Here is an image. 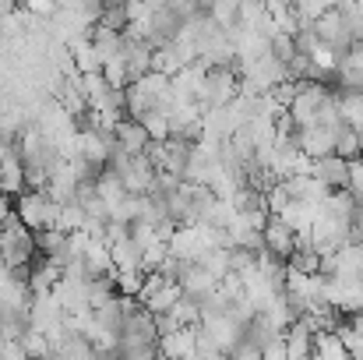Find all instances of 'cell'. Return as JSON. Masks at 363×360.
<instances>
[{
	"mask_svg": "<svg viewBox=\"0 0 363 360\" xmlns=\"http://www.w3.org/2000/svg\"><path fill=\"white\" fill-rule=\"evenodd\" d=\"M89 36H92V46H96V53H99L103 64L113 60V57H123V46H127V36L123 32H113L106 25H96Z\"/></svg>",
	"mask_w": 363,
	"mask_h": 360,
	"instance_id": "obj_20",
	"label": "cell"
},
{
	"mask_svg": "<svg viewBox=\"0 0 363 360\" xmlns=\"http://www.w3.org/2000/svg\"><path fill=\"white\" fill-rule=\"evenodd\" d=\"M264 251H272L282 261L293 258V251H296V230L282 216H272L268 219V227H264Z\"/></svg>",
	"mask_w": 363,
	"mask_h": 360,
	"instance_id": "obj_9",
	"label": "cell"
},
{
	"mask_svg": "<svg viewBox=\"0 0 363 360\" xmlns=\"http://www.w3.org/2000/svg\"><path fill=\"white\" fill-rule=\"evenodd\" d=\"M328 96H332V89L325 82H300L296 99L289 103V117L296 120V127H311L321 114V107L328 103Z\"/></svg>",
	"mask_w": 363,
	"mask_h": 360,
	"instance_id": "obj_6",
	"label": "cell"
},
{
	"mask_svg": "<svg viewBox=\"0 0 363 360\" xmlns=\"http://www.w3.org/2000/svg\"><path fill=\"white\" fill-rule=\"evenodd\" d=\"M268 53L279 60V64H289L300 50H296V39L293 36H286V32H275L272 39H268Z\"/></svg>",
	"mask_w": 363,
	"mask_h": 360,
	"instance_id": "obj_31",
	"label": "cell"
},
{
	"mask_svg": "<svg viewBox=\"0 0 363 360\" xmlns=\"http://www.w3.org/2000/svg\"><path fill=\"white\" fill-rule=\"evenodd\" d=\"M96 195L103 198V205L110 209V216H113V209H121V202L127 198V187H123V180L106 166L99 177H96Z\"/></svg>",
	"mask_w": 363,
	"mask_h": 360,
	"instance_id": "obj_21",
	"label": "cell"
},
{
	"mask_svg": "<svg viewBox=\"0 0 363 360\" xmlns=\"http://www.w3.org/2000/svg\"><path fill=\"white\" fill-rule=\"evenodd\" d=\"M286 187H289V195L296 198V202H307V205H325V198L332 195L318 177H311V173H293V177H286Z\"/></svg>",
	"mask_w": 363,
	"mask_h": 360,
	"instance_id": "obj_13",
	"label": "cell"
},
{
	"mask_svg": "<svg viewBox=\"0 0 363 360\" xmlns=\"http://www.w3.org/2000/svg\"><path fill=\"white\" fill-rule=\"evenodd\" d=\"M184 67H187V57L180 53V46H177V43L159 46V50H155V57H152V71H162V75H169V78H177Z\"/></svg>",
	"mask_w": 363,
	"mask_h": 360,
	"instance_id": "obj_23",
	"label": "cell"
},
{
	"mask_svg": "<svg viewBox=\"0 0 363 360\" xmlns=\"http://www.w3.org/2000/svg\"><path fill=\"white\" fill-rule=\"evenodd\" d=\"M113 279H117V293L121 297H138L141 283H145V272H113Z\"/></svg>",
	"mask_w": 363,
	"mask_h": 360,
	"instance_id": "obj_33",
	"label": "cell"
},
{
	"mask_svg": "<svg viewBox=\"0 0 363 360\" xmlns=\"http://www.w3.org/2000/svg\"><path fill=\"white\" fill-rule=\"evenodd\" d=\"M152 57H155V46H152V43H145V39H127V46H123V60H127L134 82L145 78V75L152 71Z\"/></svg>",
	"mask_w": 363,
	"mask_h": 360,
	"instance_id": "obj_18",
	"label": "cell"
},
{
	"mask_svg": "<svg viewBox=\"0 0 363 360\" xmlns=\"http://www.w3.org/2000/svg\"><path fill=\"white\" fill-rule=\"evenodd\" d=\"M110 254H113V268L117 272H145L141 268V247L130 240V234L110 244Z\"/></svg>",
	"mask_w": 363,
	"mask_h": 360,
	"instance_id": "obj_22",
	"label": "cell"
},
{
	"mask_svg": "<svg viewBox=\"0 0 363 360\" xmlns=\"http://www.w3.org/2000/svg\"><path fill=\"white\" fill-rule=\"evenodd\" d=\"M360 247H363V240H360Z\"/></svg>",
	"mask_w": 363,
	"mask_h": 360,
	"instance_id": "obj_39",
	"label": "cell"
},
{
	"mask_svg": "<svg viewBox=\"0 0 363 360\" xmlns=\"http://www.w3.org/2000/svg\"><path fill=\"white\" fill-rule=\"evenodd\" d=\"M67 50H71L74 67H78L82 75L103 71V60H99V53H96V46H92V36H89V32H85V36H71V39H67Z\"/></svg>",
	"mask_w": 363,
	"mask_h": 360,
	"instance_id": "obj_17",
	"label": "cell"
},
{
	"mask_svg": "<svg viewBox=\"0 0 363 360\" xmlns=\"http://www.w3.org/2000/svg\"><path fill=\"white\" fill-rule=\"evenodd\" d=\"M296 141H300L303 156H311V159H321V156H332L335 152V131L332 127H321V124L300 127L296 131Z\"/></svg>",
	"mask_w": 363,
	"mask_h": 360,
	"instance_id": "obj_10",
	"label": "cell"
},
{
	"mask_svg": "<svg viewBox=\"0 0 363 360\" xmlns=\"http://www.w3.org/2000/svg\"><path fill=\"white\" fill-rule=\"evenodd\" d=\"M314 36H318V43L328 46L335 57H342V53H350V50L357 46V39H353V32H350V25H346V18H342L339 7H328L321 18H314Z\"/></svg>",
	"mask_w": 363,
	"mask_h": 360,
	"instance_id": "obj_5",
	"label": "cell"
},
{
	"mask_svg": "<svg viewBox=\"0 0 363 360\" xmlns=\"http://www.w3.org/2000/svg\"><path fill=\"white\" fill-rule=\"evenodd\" d=\"M240 67H208L205 75V89H201V110L212 107H233L240 99Z\"/></svg>",
	"mask_w": 363,
	"mask_h": 360,
	"instance_id": "obj_4",
	"label": "cell"
},
{
	"mask_svg": "<svg viewBox=\"0 0 363 360\" xmlns=\"http://www.w3.org/2000/svg\"><path fill=\"white\" fill-rule=\"evenodd\" d=\"M282 343H286L289 360H311L314 357V329H311L303 318L293 322V325L282 332Z\"/></svg>",
	"mask_w": 363,
	"mask_h": 360,
	"instance_id": "obj_15",
	"label": "cell"
},
{
	"mask_svg": "<svg viewBox=\"0 0 363 360\" xmlns=\"http://www.w3.org/2000/svg\"><path fill=\"white\" fill-rule=\"evenodd\" d=\"M219 276L216 272H208L201 261H184V268H180V286H184V293H191V297H198V300H205L208 293H216L219 290Z\"/></svg>",
	"mask_w": 363,
	"mask_h": 360,
	"instance_id": "obj_8",
	"label": "cell"
},
{
	"mask_svg": "<svg viewBox=\"0 0 363 360\" xmlns=\"http://www.w3.org/2000/svg\"><path fill=\"white\" fill-rule=\"evenodd\" d=\"M21 347H25V357H28V360H46V357H53V347H50L46 332H39V329H32V325H28V332L21 336Z\"/></svg>",
	"mask_w": 363,
	"mask_h": 360,
	"instance_id": "obj_28",
	"label": "cell"
},
{
	"mask_svg": "<svg viewBox=\"0 0 363 360\" xmlns=\"http://www.w3.org/2000/svg\"><path fill=\"white\" fill-rule=\"evenodd\" d=\"M335 82H339L342 89H363V43H357L350 53L339 57Z\"/></svg>",
	"mask_w": 363,
	"mask_h": 360,
	"instance_id": "obj_16",
	"label": "cell"
},
{
	"mask_svg": "<svg viewBox=\"0 0 363 360\" xmlns=\"http://www.w3.org/2000/svg\"><path fill=\"white\" fill-rule=\"evenodd\" d=\"M180 297H184V286H180V283H166V286H162V290H155L141 307H145V311H152V315L159 318V315H169V311L177 307V300H180Z\"/></svg>",
	"mask_w": 363,
	"mask_h": 360,
	"instance_id": "obj_24",
	"label": "cell"
},
{
	"mask_svg": "<svg viewBox=\"0 0 363 360\" xmlns=\"http://www.w3.org/2000/svg\"><path fill=\"white\" fill-rule=\"evenodd\" d=\"M350 163L346 156H321V159H311V177H318L328 191H342L350 187Z\"/></svg>",
	"mask_w": 363,
	"mask_h": 360,
	"instance_id": "obj_7",
	"label": "cell"
},
{
	"mask_svg": "<svg viewBox=\"0 0 363 360\" xmlns=\"http://www.w3.org/2000/svg\"><path fill=\"white\" fill-rule=\"evenodd\" d=\"M159 354L169 360H191L194 357V350H198V339H194V325L191 329H177V332H166V336H159Z\"/></svg>",
	"mask_w": 363,
	"mask_h": 360,
	"instance_id": "obj_14",
	"label": "cell"
},
{
	"mask_svg": "<svg viewBox=\"0 0 363 360\" xmlns=\"http://www.w3.org/2000/svg\"><path fill=\"white\" fill-rule=\"evenodd\" d=\"M141 124H145V131H148V138H152V141H166V138L173 134V127H169V114H166V110L148 114Z\"/></svg>",
	"mask_w": 363,
	"mask_h": 360,
	"instance_id": "obj_32",
	"label": "cell"
},
{
	"mask_svg": "<svg viewBox=\"0 0 363 360\" xmlns=\"http://www.w3.org/2000/svg\"><path fill=\"white\" fill-rule=\"evenodd\" d=\"M99 25H106L113 32H127V25H130V4L127 0H106Z\"/></svg>",
	"mask_w": 363,
	"mask_h": 360,
	"instance_id": "obj_27",
	"label": "cell"
},
{
	"mask_svg": "<svg viewBox=\"0 0 363 360\" xmlns=\"http://www.w3.org/2000/svg\"><path fill=\"white\" fill-rule=\"evenodd\" d=\"M201 4V14H208L219 28L233 32L240 25V0H198Z\"/></svg>",
	"mask_w": 363,
	"mask_h": 360,
	"instance_id": "obj_19",
	"label": "cell"
},
{
	"mask_svg": "<svg viewBox=\"0 0 363 360\" xmlns=\"http://www.w3.org/2000/svg\"><path fill=\"white\" fill-rule=\"evenodd\" d=\"M106 166L123 180L127 195H152V191H155L159 166H155L148 156H127V152H121V148H113Z\"/></svg>",
	"mask_w": 363,
	"mask_h": 360,
	"instance_id": "obj_1",
	"label": "cell"
},
{
	"mask_svg": "<svg viewBox=\"0 0 363 360\" xmlns=\"http://www.w3.org/2000/svg\"><path fill=\"white\" fill-rule=\"evenodd\" d=\"M0 360H28L18 339H0Z\"/></svg>",
	"mask_w": 363,
	"mask_h": 360,
	"instance_id": "obj_36",
	"label": "cell"
},
{
	"mask_svg": "<svg viewBox=\"0 0 363 360\" xmlns=\"http://www.w3.org/2000/svg\"><path fill=\"white\" fill-rule=\"evenodd\" d=\"M35 258H39L35 234H32L18 216L4 219V223H0V261H7L11 268H18V265H32Z\"/></svg>",
	"mask_w": 363,
	"mask_h": 360,
	"instance_id": "obj_2",
	"label": "cell"
},
{
	"mask_svg": "<svg viewBox=\"0 0 363 360\" xmlns=\"http://www.w3.org/2000/svg\"><path fill=\"white\" fill-rule=\"evenodd\" d=\"M0 191L7 198H18V195L28 191V170H25V163H21L18 152H11L7 159H0Z\"/></svg>",
	"mask_w": 363,
	"mask_h": 360,
	"instance_id": "obj_12",
	"label": "cell"
},
{
	"mask_svg": "<svg viewBox=\"0 0 363 360\" xmlns=\"http://www.w3.org/2000/svg\"><path fill=\"white\" fill-rule=\"evenodd\" d=\"M339 110H342L346 124H353L357 131H363V89H342L339 92Z\"/></svg>",
	"mask_w": 363,
	"mask_h": 360,
	"instance_id": "obj_25",
	"label": "cell"
},
{
	"mask_svg": "<svg viewBox=\"0 0 363 360\" xmlns=\"http://www.w3.org/2000/svg\"><path fill=\"white\" fill-rule=\"evenodd\" d=\"M335 156H346V159H363V141L360 131L353 124H342L335 131Z\"/></svg>",
	"mask_w": 363,
	"mask_h": 360,
	"instance_id": "obj_26",
	"label": "cell"
},
{
	"mask_svg": "<svg viewBox=\"0 0 363 360\" xmlns=\"http://www.w3.org/2000/svg\"><path fill=\"white\" fill-rule=\"evenodd\" d=\"M103 78H106V85L110 89H117V92H123L134 78H130V67H127V60L123 57H113V60H106L103 64Z\"/></svg>",
	"mask_w": 363,
	"mask_h": 360,
	"instance_id": "obj_29",
	"label": "cell"
},
{
	"mask_svg": "<svg viewBox=\"0 0 363 360\" xmlns=\"http://www.w3.org/2000/svg\"><path fill=\"white\" fill-rule=\"evenodd\" d=\"M113 134H117V148L127 152V156H145L148 152V145H152V138H148V131H145V124L134 117H123L117 127H113Z\"/></svg>",
	"mask_w": 363,
	"mask_h": 360,
	"instance_id": "obj_11",
	"label": "cell"
},
{
	"mask_svg": "<svg viewBox=\"0 0 363 360\" xmlns=\"http://www.w3.org/2000/svg\"><path fill=\"white\" fill-rule=\"evenodd\" d=\"M261 360H289V354H286V343H282V339H275L272 347H264V350H261Z\"/></svg>",
	"mask_w": 363,
	"mask_h": 360,
	"instance_id": "obj_38",
	"label": "cell"
},
{
	"mask_svg": "<svg viewBox=\"0 0 363 360\" xmlns=\"http://www.w3.org/2000/svg\"><path fill=\"white\" fill-rule=\"evenodd\" d=\"M35 244H39V254H46V258H60V254H64V247H67V234L50 227V230L35 234Z\"/></svg>",
	"mask_w": 363,
	"mask_h": 360,
	"instance_id": "obj_30",
	"label": "cell"
},
{
	"mask_svg": "<svg viewBox=\"0 0 363 360\" xmlns=\"http://www.w3.org/2000/svg\"><path fill=\"white\" fill-rule=\"evenodd\" d=\"M230 360H261V347H254V343H247V339H243L240 347L230 354Z\"/></svg>",
	"mask_w": 363,
	"mask_h": 360,
	"instance_id": "obj_37",
	"label": "cell"
},
{
	"mask_svg": "<svg viewBox=\"0 0 363 360\" xmlns=\"http://www.w3.org/2000/svg\"><path fill=\"white\" fill-rule=\"evenodd\" d=\"M57 212H60V205L46 195V191H25V195H18L14 198V216L32 230V234H43V230H50V227H57Z\"/></svg>",
	"mask_w": 363,
	"mask_h": 360,
	"instance_id": "obj_3",
	"label": "cell"
},
{
	"mask_svg": "<svg viewBox=\"0 0 363 360\" xmlns=\"http://www.w3.org/2000/svg\"><path fill=\"white\" fill-rule=\"evenodd\" d=\"M350 191L363 202V159H353V163H350Z\"/></svg>",
	"mask_w": 363,
	"mask_h": 360,
	"instance_id": "obj_35",
	"label": "cell"
},
{
	"mask_svg": "<svg viewBox=\"0 0 363 360\" xmlns=\"http://www.w3.org/2000/svg\"><path fill=\"white\" fill-rule=\"evenodd\" d=\"M18 7H25V11H32V14H39V18H53V14L60 11L57 0H18Z\"/></svg>",
	"mask_w": 363,
	"mask_h": 360,
	"instance_id": "obj_34",
	"label": "cell"
}]
</instances>
